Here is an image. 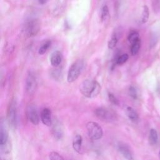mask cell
<instances>
[{"mask_svg":"<svg viewBox=\"0 0 160 160\" xmlns=\"http://www.w3.org/2000/svg\"><path fill=\"white\" fill-rule=\"evenodd\" d=\"M0 146H3L9 142L8 122L1 119L0 124Z\"/></svg>","mask_w":160,"mask_h":160,"instance_id":"9","label":"cell"},{"mask_svg":"<svg viewBox=\"0 0 160 160\" xmlns=\"http://www.w3.org/2000/svg\"><path fill=\"white\" fill-rule=\"evenodd\" d=\"M110 18L109 11L107 5L102 6L101 11V19L102 22H107Z\"/></svg>","mask_w":160,"mask_h":160,"instance_id":"16","label":"cell"},{"mask_svg":"<svg viewBox=\"0 0 160 160\" xmlns=\"http://www.w3.org/2000/svg\"><path fill=\"white\" fill-rule=\"evenodd\" d=\"M128 58H129V56L128 54H122L116 58L115 64L118 65H121L125 63L128 61Z\"/></svg>","mask_w":160,"mask_h":160,"instance_id":"22","label":"cell"},{"mask_svg":"<svg viewBox=\"0 0 160 160\" xmlns=\"http://www.w3.org/2000/svg\"><path fill=\"white\" fill-rule=\"evenodd\" d=\"M51 45V41L50 40H47L45 42H44L38 49L39 54L40 55L44 54L47 51V50L50 48Z\"/></svg>","mask_w":160,"mask_h":160,"instance_id":"19","label":"cell"},{"mask_svg":"<svg viewBox=\"0 0 160 160\" xmlns=\"http://www.w3.org/2000/svg\"><path fill=\"white\" fill-rule=\"evenodd\" d=\"M118 35L116 33H114L112 34V35L111 36V39H109V41H108V48L110 49H114L118 42Z\"/></svg>","mask_w":160,"mask_h":160,"instance_id":"21","label":"cell"},{"mask_svg":"<svg viewBox=\"0 0 160 160\" xmlns=\"http://www.w3.org/2000/svg\"><path fill=\"white\" fill-rule=\"evenodd\" d=\"M82 138L79 134H76L74 136L72 139V148L74 150L80 153L82 148Z\"/></svg>","mask_w":160,"mask_h":160,"instance_id":"14","label":"cell"},{"mask_svg":"<svg viewBox=\"0 0 160 160\" xmlns=\"http://www.w3.org/2000/svg\"><path fill=\"white\" fill-rule=\"evenodd\" d=\"M26 116L29 121L34 125H38L39 122V118L37 108L34 104H30L26 108Z\"/></svg>","mask_w":160,"mask_h":160,"instance_id":"8","label":"cell"},{"mask_svg":"<svg viewBox=\"0 0 160 160\" xmlns=\"http://www.w3.org/2000/svg\"><path fill=\"white\" fill-rule=\"evenodd\" d=\"M40 28L41 23L37 19H31L24 22L22 31L28 37H32L38 33Z\"/></svg>","mask_w":160,"mask_h":160,"instance_id":"4","label":"cell"},{"mask_svg":"<svg viewBox=\"0 0 160 160\" xmlns=\"http://www.w3.org/2000/svg\"><path fill=\"white\" fill-rule=\"evenodd\" d=\"M149 16V8L147 6L145 5L142 7V13H141V23H142V24L146 23L148 21Z\"/></svg>","mask_w":160,"mask_h":160,"instance_id":"18","label":"cell"},{"mask_svg":"<svg viewBox=\"0 0 160 160\" xmlns=\"http://www.w3.org/2000/svg\"><path fill=\"white\" fill-rule=\"evenodd\" d=\"M141 47V40L140 39H138V41H135L134 42L131 44V53L132 56L136 55L138 54V52L139 51Z\"/></svg>","mask_w":160,"mask_h":160,"instance_id":"20","label":"cell"},{"mask_svg":"<svg viewBox=\"0 0 160 160\" xmlns=\"http://www.w3.org/2000/svg\"><path fill=\"white\" fill-rule=\"evenodd\" d=\"M49 159L51 160H63L64 158L61 156L58 152L52 151L49 154Z\"/></svg>","mask_w":160,"mask_h":160,"instance_id":"24","label":"cell"},{"mask_svg":"<svg viewBox=\"0 0 160 160\" xmlns=\"http://www.w3.org/2000/svg\"><path fill=\"white\" fill-rule=\"evenodd\" d=\"M52 125V134L53 137L57 141L61 140L64 136V129L62 124L59 121H56Z\"/></svg>","mask_w":160,"mask_h":160,"instance_id":"10","label":"cell"},{"mask_svg":"<svg viewBox=\"0 0 160 160\" xmlns=\"http://www.w3.org/2000/svg\"><path fill=\"white\" fill-rule=\"evenodd\" d=\"M128 39L129 41V42L132 44L133 42H134L135 41H138V39H139V33L137 31H132L131 32L128 37Z\"/></svg>","mask_w":160,"mask_h":160,"instance_id":"23","label":"cell"},{"mask_svg":"<svg viewBox=\"0 0 160 160\" xmlns=\"http://www.w3.org/2000/svg\"><path fill=\"white\" fill-rule=\"evenodd\" d=\"M159 157H160V151H159Z\"/></svg>","mask_w":160,"mask_h":160,"instance_id":"28","label":"cell"},{"mask_svg":"<svg viewBox=\"0 0 160 160\" xmlns=\"http://www.w3.org/2000/svg\"><path fill=\"white\" fill-rule=\"evenodd\" d=\"M62 61V54L59 51H54L50 57L51 64L56 68L58 67Z\"/></svg>","mask_w":160,"mask_h":160,"instance_id":"12","label":"cell"},{"mask_svg":"<svg viewBox=\"0 0 160 160\" xmlns=\"http://www.w3.org/2000/svg\"><path fill=\"white\" fill-rule=\"evenodd\" d=\"M149 141L151 145H155L158 141V132L154 129H151L149 132Z\"/></svg>","mask_w":160,"mask_h":160,"instance_id":"17","label":"cell"},{"mask_svg":"<svg viewBox=\"0 0 160 160\" xmlns=\"http://www.w3.org/2000/svg\"><path fill=\"white\" fill-rule=\"evenodd\" d=\"M84 66V61L80 59H77L71 65L67 75V81L68 82H72L78 78L83 69Z\"/></svg>","mask_w":160,"mask_h":160,"instance_id":"3","label":"cell"},{"mask_svg":"<svg viewBox=\"0 0 160 160\" xmlns=\"http://www.w3.org/2000/svg\"><path fill=\"white\" fill-rule=\"evenodd\" d=\"M94 114L98 118L106 122H113L118 119L116 113L112 109L108 108H98L95 109Z\"/></svg>","mask_w":160,"mask_h":160,"instance_id":"5","label":"cell"},{"mask_svg":"<svg viewBox=\"0 0 160 160\" xmlns=\"http://www.w3.org/2000/svg\"><path fill=\"white\" fill-rule=\"evenodd\" d=\"M108 98H109V101L112 104H113L114 105H116V106L119 105V102L118 99H117V98L112 93H111V92H109L108 93Z\"/></svg>","mask_w":160,"mask_h":160,"instance_id":"26","label":"cell"},{"mask_svg":"<svg viewBox=\"0 0 160 160\" xmlns=\"http://www.w3.org/2000/svg\"><path fill=\"white\" fill-rule=\"evenodd\" d=\"M101 88L100 84L96 80L92 79H85L79 86L80 92L88 98L96 97L99 94Z\"/></svg>","mask_w":160,"mask_h":160,"instance_id":"1","label":"cell"},{"mask_svg":"<svg viewBox=\"0 0 160 160\" xmlns=\"http://www.w3.org/2000/svg\"><path fill=\"white\" fill-rule=\"evenodd\" d=\"M38 88L37 78L34 73L29 71L27 75L26 79V91L29 95L33 94Z\"/></svg>","mask_w":160,"mask_h":160,"instance_id":"7","label":"cell"},{"mask_svg":"<svg viewBox=\"0 0 160 160\" xmlns=\"http://www.w3.org/2000/svg\"><path fill=\"white\" fill-rule=\"evenodd\" d=\"M41 120L42 122L47 126H50L52 124V118H51V112L48 108H44L41 112Z\"/></svg>","mask_w":160,"mask_h":160,"instance_id":"11","label":"cell"},{"mask_svg":"<svg viewBox=\"0 0 160 160\" xmlns=\"http://www.w3.org/2000/svg\"><path fill=\"white\" fill-rule=\"evenodd\" d=\"M129 96L134 99H136L138 98V92H137V91L136 89V88L132 86H131L129 88Z\"/></svg>","mask_w":160,"mask_h":160,"instance_id":"25","label":"cell"},{"mask_svg":"<svg viewBox=\"0 0 160 160\" xmlns=\"http://www.w3.org/2000/svg\"><path fill=\"white\" fill-rule=\"evenodd\" d=\"M39 4L43 5L45 4L49 0H35Z\"/></svg>","mask_w":160,"mask_h":160,"instance_id":"27","label":"cell"},{"mask_svg":"<svg viewBox=\"0 0 160 160\" xmlns=\"http://www.w3.org/2000/svg\"><path fill=\"white\" fill-rule=\"evenodd\" d=\"M126 112L128 118L132 122H136L139 119V116L137 112L130 106H128L126 109Z\"/></svg>","mask_w":160,"mask_h":160,"instance_id":"15","label":"cell"},{"mask_svg":"<svg viewBox=\"0 0 160 160\" xmlns=\"http://www.w3.org/2000/svg\"><path fill=\"white\" fill-rule=\"evenodd\" d=\"M7 122L8 126L12 130H15L18 126V106L17 101L12 99L8 106L7 111Z\"/></svg>","mask_w":160,"mask_h":160,"instance_id":"2","label":"cell"},{"mask_svg":"<svg viewBox=\"0 0 160 160\" xmlns=\"http://www.w3.org/2000/svg\"><path fill=\"white\" fill-rule=\"evenodd\" d=\"M86 127L89 138L92 140H98L102 137V128L98 122L89 121L86 124Z\"/></svg>","mask_w":160,"mask_h":160,"instance_id":"6","label":"cell"},{"mask_svg":"<svg viewBox=\"0 0 160 160\" xmlns=\"http://www.w3.org/2000/svg\"><path fill=\"white\" fill-rule=\"evenodd\" d=\"M118 151L127 159H132V154L131 151H130L129 147L124 144H119L118 145Z\"/></svg>","mask_w":160,"mask_h":160,"instance_id":"13","label":"cell"}]
</instances>
